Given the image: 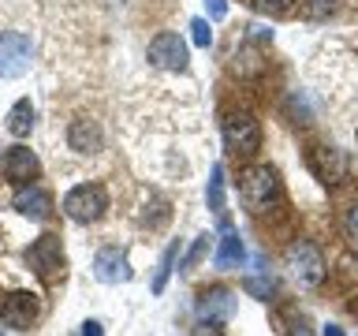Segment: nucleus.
Returning a JSON list of instances; mask_svg holds the SVG:
<instances>
[{
	"label": "nucleus",
	"mask_w": 358,
	"mask_h": 336,
	"mask_svg": "<svg viewBox=\"0 0 358 336\" xmlns=\"http://www.w3.org/2000/svg\"><path fill=\"white\" fill-rule=\"evenodd\" d=\"M4 176L19 187L30 183V179L38 176V157H34L27 146H11V150L4 153Z\"/></svg>",
	"instance_id": "nucleus-14"
},
{
	"label": "nucleus",
	"mask_w": 358,
	"mask_h": 336,
	"mask_svg": "<svg viewBox=\"0 0 358 336\" xmlns=\"http://www.w3.org/2000/svg\"><path fill=\"white\" fill-rule=\"evenodd\" d=\"M224 142L235 157H254L262 150V123H257L254 112L246 108H231L224 116Z\"/></svg>",
	"instance_id": "nucleus-2"
},
{
	"label": "nucleus",
	"mask_w": 358,
	"mask_h": 336,
	"mask_svg": "<svg viewBox=\"0 0 358 336\" xmlns=\"http://www.w3.org/2000/svg\"><path fill=\"white\" fill-rule=\"evenodd\" d=\"M310 168L321 183H340L343 179V153L336 146H313L310 150Z\"/></svg>",
	"instance_id": "nucleus-12"
},
{
	"label": "nucleus",
	"mask_w": 358,
	"mask_h": 336,
	"mask_svg": "<svg viewBox=\"0 0 358 336\" xmlns=\"http://www.w3.org/2000/svg\"><path fill=\"white\" fill-rule=\"evenodd\" d=\"M67 146L75 153H97L105 146V134H101V123L90 116H75L71 127H67Z\"/></svg>",
	"instance_id": "nucleus-11"
},
{
	"label": "nucleus",
	"mask_w": 358,
	"mask_h": 336,
	"mask_svg": "<svg viewBox=\"0 0 358 336\" xmlns=\"http://www.w3.org/2000/svg\"><path fill=\"white\" fill-rule=\"evenodd\" d=\"M83 336H105V329H101V321H86L83 325Z\"/></svg>",
	"instance_id": "nucleus-27"
},
{
	"label": "nucleus",
	"mask_w": 358,
	"mask_h": 336,
	"mask_svg": "<svg viewBox=\"0 0 358 336\" xmlns=\"http://www.w3.org/2000/svg\"><path fill=\"white\" fill-rule=\"evenodd\" d=\"M206 11H209V19H224L228 15V0H206Z\"/></svg>",
	"instance_id": "nucleus-26"
},
{
	"label": "nucleus",
	"mask_w": 358,
	"mask_h": 336,
	"mask_svg": "<svg viewBox=\"0 0 358 336\" xmlns=\"http://www.w3.org/2000/svg\"><path fill=\"white\" fill-rule=\"evenodd\" d=\"M30 127H34V105H30V97H22L8 108V131L15 134V139H27Z\"/></svg>",
	"instance_id": "nucleus-16"
},
{
	"label": "nucleus",
	"mask_w": 358,
	"mask_h": 336,
	"mask_svg": "<svg viewBox=\"0 0 358 336\" xmlns=\"http://www.w3.org/2000/svg\"><path fill=\"white\" fill-rule=\"evenodd\" d=\"M105 209H108V195L101 183H78L64 195V213L75 224H94L105 217Z\"/></svg>",
	"instance_id": "nucleus-3"
},
{
	"label": "nucleus",
	"mask_w": 358,
	"mask_h": 336,
	"mask_svg": "<svg viewBox=\"0 0 358 336\" xmlns=\"http://www.w3.org/2000/svg\"><path fill=\"white\" fill-rule=\"evenodd\" d=\"M190 336H224V332L217 329V321H198L194 329H190Z\"/></svg>",
	"instance_id": "nucleus-25"
},
{
	"label": "nucleus",
	"mask_w": 358,
	"mask_h": 336,
	"mask_svg": "<svg viewBox=\"0 0 358 336\" xmlns=\"http://www.w3.org/2000/svg\"><path fill=\"white\" fill-rule=\"evenodd\" d=\"M94 276L101 280V284H127V280H131V262H127V254L116 251V246L101 251V254L94 258Z\"/></svg>",
	"instance_id": "nucleus-9"
},
{
	"label": "nucleus",
	"mask_w": 358,
	"mask_h": 336,
	"mask_svg": "<svg viewBox=\"0 0 358 336\" xmlns=\"http://www.w3.org/2000/svg\"><path fill=\"white\" fill-rule=\"evenodd\" d=\"M150 64L161 67V71H187V64H190L187 41L172 30L157 34V38L150 41Z\"/></svg>",
	"instance_id": "nucleus-6"
},
{
	"label": "nucleus",
	"mask_w": 358,
	"mask_h": 336,
	"mask_svg": "<svg viewBox=\"0 0 358 336\" xmlns=\"http://www.w3.org/2000/svg\"><path fill=\"white\" fill-rule=\"evenodd\" d=\"M239 195L246 202V209L262 217V213H268L273 206H280L284 187H280V176L268 164H254V168H246V172L239 176Z\"/></svg>",
	"instance_id": "nucleus-1"
},
{
	"label": "nucleus",
	"mask_w": 358,
	"mask_h": 336,
	"mask_svg": "<svg viewBox=\"0 0 358 336\" xmlns=\"http://www.w3.org/2000/svg\"><path fill=\"white\" fill-rule=\"evenodd\" d=\"M287 269H291V276H295L299 288H317L324 280V273H329L324 254L313 243H291L287 246Z\"/></svg>",
	"instance_id": "nucleus-4"
},
{
	"label": "nucleus",
	"mask_w": 358,
	"mask_h": 336,
	"mask_svg": "<svg viewBox=\"0 0 358 336\" xmlns=\"http://www.w3.org/2000/svg\"><path fill=\"white\" fill-rule=\"evenodd\" d=\"M332 8H336V0H310V15L313 19H324Z\"/></svg>",
	"instance_id": "nucleus-24"
},
{
	"label": "nucleus",
	"mask_w": 358,
	"mask_h": 336,
	"mask_svg": "<svg viewBox=\"0 0 358 336\" xmlns=\"http://www.w3.org/2000/svg\"><path fill=\"white\" fill-rule=\"evenodd\" d=\"M30 67V38L19 30H0V78H19Z\"/></svg>",
	"instance_id": "nucleus-7"
},
{
	"label": "nucleus",
	"mask_w": 358,
	"mask_h": 336,
	"mask_svg": "<svg viewBox=\"0 0 358 336\" xmlns=\"http://www.w3.org/2000/svg\"><path fill=\"white\" fill-rule=\"evenodd\" d=\"M254 4L262 8V11H268V15H287L299 0H254Z\"/></svg>",
	"instance_id": "nucleus-22"
},
{
	"label": "nucleus",
	"mask_w": 358,
	"mask_h": 336,
	"mask_svg": "<svg viewBox=\"0 0 358 336\" xmlns=\"http://www.w3.org/2000/svg\"><path fill=\"white\" fill-rule=\"evenodd\" d=\"M34 318H38V295H30V291H15L0 302V321L11 329H30Z\"/></svg>",
	"instance_id": "nucleus-8"
},
{
	"label": "nucleus",
	"mask_w": 358,
	"mask_h": 336,
	"mask_svg": "<svg viewBox=\"0 0 358 336\" xmlns=\"http://www.w3.org/2000/svg\"><path fill=\"white\" fill-rule=\"evenodd\" d=\"M206 202H209V209L224 220V213H228V209H224V164H213L209 187H206Z\"/></svg>",
	"instance_id": "nucleus-17"
},
{
	"label": "nucleus",
	"mask_w": 358,
	"mask_h": 336,
	"mask_svg": "<svg viewBox=\"0 0 358 336\" xmlns=\"http://www.w3.org/2000/svg\"><path fill=\"white\" fill-rule=\"evenodd\" d=\"M176 254H179V243H172L164 251V258H161V269H157V276H153V291H164V284H168V273H172V265H176Z\"/></svg>",
	"instance_id": "nucleus-18"
},
{
	"label": "nucleus",
	"mask_w": 358,
	"mask_h": 336,
	"mask_svg": "<svg viewBox=\"0 0 358 336\" xmlns=\"http://www.w3.org/2000/svg\"><path fill=\"white\" fill-rule=\"evenodd\" d=\"M27 265H30L34 273H38V276L45 280V284H56V280L64 276V269H67L60 235H41V239L27 251Z\"/></svg>",
	"instance_id": "nucleus-5"
},
{
	"label": "nucleus",
	"mask_w": 358,
	"mask_h": 336,
	"mask_svg": "<svg viewBox=\"0 0 358 336\" xmlns=\"http://www.w3.org/2000/svg\"><path fill=\"white\" fill-rule=\"evenodd\" d=\"M351 314H355V318H358V295H355V302H351Z\"/></svg>",
	"instance_id": "nucleus-30"
},
{
	"label": "nucleus",
	"mask_w": 358,
	"mask_h": 336,
	"mask_svg": "<svg viewBox=\"0 0 358 336\" xmlns=\"http://www.w3.org/2000/svg\"><path fill=\"white\" fill-rule=\"evenodd\" d=\"M243 239H239V232H231L228 228V220H224V239L217 246V269H235V265H243Z\"/></svg>",
	"instance_id": "nucleus-15"
},
{
	"label": "nucleus",
	"mask_w": 358,
	"mask_h": 336,
	"mask_svg": "<svg viewBox=\"0 0 358 336\" xmlns=\"http://www.w3.org/2000/svg\"><path fill=\"white\" fill-rule=\"evenodd\" d=\"M235 314V291L209 288L198 295V321H228Z\"/></svg>",
	"instance_id": "nucleus-10"
},
{
	"label": "nucleus",
	"mask_w": 358,
	"mask_h": 336,
	"mask_svg": "<svg viewBox=\"0 0 358 336\" xmlns=\"http://www.w3.org/2000/svg\"><path fill=\"white\" fill-rule=\"evenodd\" d=\"M343 232H347V239H351V246L358 251V206H351V213H347V220H343Z\"/></svg>",
	"instance_id": "nucleus-23"
},
{
	"label": "nucleus",
	"mask_w": 358,
	"mask_h": 336,
	"mask_svg": "<svg viewBox=\"0 0 358 336\" xmlns=\"http://www.w3.org/2000/svg\"><path fill=\"white\" fill-rule=\"evenodd\" d=\"M235 71H243V75H262L265 64L257 60L254 49H243V52H235Z\"/></svg>",
	"instance_id": "nucleus-19"
},
{
	"label": "nucleus",
	"mask_w": 358,
	"mask_h": 336,
	"mask_svg": "<svg viewBox=\"0 0 358 336\" xmlns=\"http://www.w3.org/2000/svg\"><path fill=\"white\" fill-rule=\"evenodd\" d=\"M291 336H310V325H306V318H299L295 325H291Z\"/></svg>",
	"instance_id": "nucleus-28"
},
{
	"label": "nucleus",
	"mask_w": 358,
	"mask_h": 336,
	"mask_svg": "<svg viewBox=\"0 0 358 336\" xmlns=\"http://www.w3.org/2000/svg\"><path fill=\"white\" fill-rule=\"evenodd\" d=\"M324 336H343L340 325H324Z\"/></svg>",
	"instance_id": "nucleus-29"
},
{
	"label": "nucleus",
	"mask_w": 358,
	"mask_h": 336,
	"mask_svg": "<svg viewBox=\"0 0 358 336\" xmlns=\"http://www.w3.org/2000/svg\"><path fill=\"white\" fill-rule=\"evenodd\" d=\"M15 209L22 213V217H30V220H45L52 213V198H49V190L45 187H27L22 183L19 190H15Z\"/></svg>",
	"instance_id": "nucleus-13"
},
{
	"label": "nucleus",
	"mask_w": 358,
	"mask_h": 336,
	"mask_svg": "<svg viewBox=\"0 0 358 336\" xmlns=\"http://www.w3.org/2000/svg\"><path fill=\"white\" fill-rule=\"evenodd\" d=\"M206 254H209V235H198V243L190 246V251H187V258H183V269L198 265V262H201V258H206Z\"/></svg>",
	"instance_id": "nucleus-21"
},
{
	"label": "nucleus",
	"mask_w": 358,
	"mask_h": 336,
	"mask_svg": "<svg viewBox=\"0 0 358 336\" xmlns=\"http://www.w3.org/2000/svg\"><path fill=\"white\" fill-rule=\"evenodd\" d=\"M190 38H194V45H201V49H209V45H213L209 22L206 19H194V22H190Z\"/></svg>",
	"instance_id": "nucleus-20"
}]
</instances>
